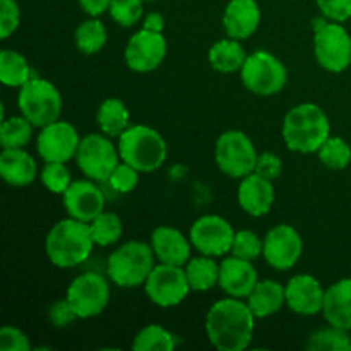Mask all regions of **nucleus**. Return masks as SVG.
I'll list each match as a JSON object with an SVG mask.
<instances>
[{
	"label": "nucleus",
	"instance_id": "37998d69",
	"mask_svg": "<svg viewBox=\"0 0 351 351\" xmlns=\"http://www.w3.org/2000/svg\"><path fill=\"white\" fill-rule=\"evenodd\" d=\"M254 171L261 177L267 178V180H276V178H280L281 171H283V161L278 154L263 153L257 158L256 170Z\"/></svg>",
	"mask_w": 351,
	"mask_h": 351
},
{
	"label": "nucleus",
	"instance_id": "473e14b6",
	"mask_svg": "<svg viewBox=\"0 0 351 351\" xmlns=\"http://www.w3.org/2000/svg\"><path fill=\"white\" fill-rule=\"evenodd\" d=\"M33 123L24 115L3 119L0 125V143L3 149H17L29 144L33 137Z\"/></svg>",
	"mask_w": 351,
	"mask_h": 351
},
{
	"label": "nucleus",
	"instance_id": "dca6fc26",
	"mask_svg": "<svg viewBox=\"0 0 351 351\" xmlns=\"http://www.w3.org/2000/svg\"><path fill=\"white\" fill-rule=\"evenodd\" d=\"M81 137L72 123L57 120L50 125L41 127L36 139V149L45 163H67L75 158Z\"/></svg>",
	"mask_w": 351,
	"mask_h": 351
},
{
	"label": "nucleus",
	"instance_id": "72a5a7b5",
	"mask_svg": "<svg viewBox=\"0 0 351 351\" xmlns=\"http://www.w3.org/2000/svg\"><path fill=\"white\" fill-rule=\"evenodd\" d=\"M307 348L311 351H348L351 350V336L346 329L329 324V328L319 329L308 338Z\"/></svg>",
	"mask_w": 351,
	"mask_h": 351
},
{
	"label": "nucleus",
	"instance_id": "c03bdc74",
	"mask_svg": "<svg viewBox=\"0 0 351 351\" xmlns=\"http://www.w3.org/2000/svg\"><path fill=\"white\" fill-rule=\"evenodd\" d=\"M48 319H50L55 328H67L72 322L77 321L79 317L74 308H72V305L69 304L67 298H64V300H58L51 305L50 311H48Z\"/></svg>",
	"mask_w": 351,
	"mask_h": 351
},
{
	"label": "nucleus",
	"instance_id": "cd10ccee",
	"mask_svg": "<svg viewBox=\"0 0 351 351\" xmlns=\"http://www.w3.org/2000/svg\"><path fill=\"white\" fill-rule=\"evenodd\" d=\"M129 110L119 98H106L96 112V123L108 137H119L123 130L129 129Z\"/></svg>",
	"mask_w": 351,
	"mask_h": 351
},
{
	"label": "nucleus",
	"instance_id": "ddd939ff",
	"mask_svg": "<svg viewBox=\"0 0 351 351\" xmlns=\"http://www.w3.org/2000/svg\"><path fill=\"white\" fill-rule=\"evenodd\" d=\"M192 247L202 256L223 257L232 252L235 232L225 218L218 215H206L195 219L189 233Z\"/></svg>",
	"mask_w": 351,
	"mask_h": 351
},
{
	"label": "nucleus",
	"instance_id": "e433bc0d",
	"mask_svg": "<svg viewBox=\"0 0 351 351\" xmlns=\"http://www.w3.org/2000/svg\"><path fill=\"white\" fill-rule=\"evenodd\" d=\"M264 240H261L250 230H239L235 232V239H233L232 245V256L240 257L245 261H256L257 257L263 256Z\"/></svg>",
	"mask_w": 351,
	"mask_h": 351
},
{
	"label": "nucleus",
	"instance_id": "4468645a",
	"mask_svg": "<svg viewBox=\"0 0 351 351\" xmlns=\"http://www.w3.org/2000/svg\"><path fill=\"white\" fill-rule=\"evenodd\" d=\"M167 51L168 43L163 33H154L143 27L129 38L123 57L130 71L146 74L163 64Z\"/></svg>",
	"mask_w": 351,
	"mask_h": 351
},
{
	"label": "nucleus",
	"instance_id": "6e6552de",
	"mask_svg": "<svg viewBox=\"0 0 351 351\" xmlns=\"http://www.w3.org/2000/svg\"><path fill=\"white\" fill-rule=\"evenodd\" d=\"M240 79L247 91L257 96H274L285 89L288 82V71L283 62L266 50H257L247 55Z\"/></svg>",
	"mask_w": 351,
	"mask_h": 351
},
{
	"label": "nucleus",
	"instance_id": "1a4fd4ad",
	"mask_svg": "<svg viewBox=\"0 0 351 351\" xmlns=\"http://www.w3.org/2000/svg\"><path fill=\"white\" fill-rule=\"evenodd\" d=\"M257 158L256 146L242 130H226L216 141L215 160L226 177L243 178L254 173Z\"/></svg>",
	"mask_w": 351,
	"mask_h": 351
},
{
	"label": "nucleus",
	"instance_id": "39448f33",
	"mask_svg": "<svg viewBox=\"0 0 351 351\" xmlns=\"http://www.w3.org/2000/svg\"><path fill=\"white\" fill-rule=\"evenodd\" d=\"M153 247L139 240H129L112 252L106 264L110 281L120 288L144 287L154 267Z\"/></svg>",
	"mask_w": 351,
	"mask_h": 351
},
{
	"label": "nucleus",
	"instance_id": "2eb2a0df",
	"mask_svg": "<svg viewBox=\"0 0 351 351\" xmlns=\"http://www.w3.org/2000/svg\"><path fill=\"white\" fill-rule=\"evenodd\" d=\"M304 254L302 235L291 225H276L264 237L263 257L273 269L288 271Z\"/></svg>",
	"mask_w": 351,
	"mask_h": 351
},
{
	"label": "nucleus",
	"instance_id": "393cba45",
	"mask_svg": "<svg viewBox=\"0 0 351 351\" xmlns=\"http://www.w3.org/2000/svg\"><path fill=\"white\" fill-rule=\"evenodd\" d=\"M250 311L256 319H266L281 311L287 304L285 287L274 280H263L256 285L250 295L247 297Z\"/></svg>",
	"mask_w": 351,
	"mask_h": 351
},
{
	"label": "nucleus",
	"instance_id": "9d476101",
	"mask_svg": "<svg viewBox=\"0 0 351 351\" xmlns=\"http://www.w3.org/2000/svg\"><path fill=\"white\" fill-rule=\"evenodd\" d=\"M74 160L86 178L95 182H108L112 171L122 161L119 147L103 132L82 137Z\"/></svg>",
	"mask_w": 351,
	"mask_h": 351
},
{
	"label": "nucleus",
	"instance_id": "a18cd8bd",
	"mask_svg": "<svg viewBox=\"0 0 351 351\" xmlns=\"http://www.w3.org/2000/svg\"><path fill=\"white\" fill-rule=\"evenodd\" d=\"M77 2L89 17H99L110 9L112 0H77Z\"/></svg>",
	"mask_w": 351,
	"mask_h": 351
},
{
	"label": "nucleus",
	"instance_id": "5701e85b",
	"mask_svg": "<svg viewBox=\"0 0 351 351\" xmlns=\"http://www.w3.org/2000/svg\"><path fill=\"white\" fill-rule=\"evenodd\" d=\"M0 175L12 187H27L38 175L36 161L24 147L3 149L0 154Z\"/></svg>",
	"mask_w": 351,
	"mask_h": 351
},
{
	"label": "nucleus",
	"instance_id": "aec40b11",
	"mask_svg": "<svg viewBox=\"0 0 351 351\" xmlns=\"http://www.w3.org/2000/svg\"><path fill=\"white\" fill-rule=\"evenodd\" d=\"M261 24V7L256 0H230L223 12V29L233 40H247Z\"/></svg>",
	"mask_w": 351,
	"mask_h": 351
},
{
	"label": "nucleus",
	"instance_id": "f03ea898",
	"mask_svg": "<svg viewBox=\"0 0 351 351\" xmlns=\"http://www.w3.org/2000/svg\"><path fill=\"white\" fill-rule=\"evenodd\" d=\"M281 134L288 149L312 154L317 153L331 136V123L321 106L315 103H300L285 115Z\"/></svg>",
	"mask_w": 351,
	"mask_h": 351
},
{
	"label": "nucleus",
	"instance_id": "a878e982",
	"mask_svg": "<svg viewBox=\"0 0 351 351\" xmlns=\"http://www.w3.org/2000/svg\"><path fill=\"white\" fill-rule=\"evenodd\" d=\"M208 58L211 67L221 74H233L240 72L247 60V51L243 50L242 43L233 38L219 40L209 48Z\"/></svg>",
	"mask_w": 351,
	"mask_h": 351
},
{
	"label": "nucleus",
	"instance_id": "58836bf2",
	"mask_svg": "<svg viewBox=\"0 0 351 351\" xmlns=\"http://www.w3.org/2000/svg\"><path fill=\"white\" fill-rule=\"evenodd\" d=\"M139 170H136L134 167H130L125 161H120L115 167V170L112 171L108 178V184L112 187V191L119 192V194H129L139 184Z\"/></svg>",
	"mask_w": 351,
	"mask_h": 351
},
{
	"label": "nucleus",
	"instance_id": "7ed1b4c3",
	"mask_svg": "<svg viewBox=\"0 0 351 351\" xmlns=\"http://www.w3.org/2000/svg\"><path fill=\"white\" fill-rule=\"evenodd\" d=\"M95 247L89 223L65 218L53 225L45 240L47 257L53 266L71 269L84 263Z\"/></svg>",
	"mask_w": 351,
	"mask_h": 351
},
{
	"label": "nucleus",
	"instance_id": "2f4dec72",
	"mask_svg": "<svg viewBox=\"0 0 351 351\" xmlns=\"http://www.w3.org/2000/svg\"><path fill=\"white\" fill-rule=\"evenodd\" d=\"M89 228H91L95 245L98 247L115 245L117 242H120V239H122L123 235L122 219L119 218V215L110 211H103L101 215L96 216V218L89 223Z\"/></svg>",
	"mask_w": 351,
	"mask_h": 351
},
{
	"label": "nucleus",
	"instance_id": "7c9ffc66",
	"mask_svg": "<svg viewBox=\"0 0 351 351\" xmlns=\"http://www.w3.org/2000/svg\"><path fill=\"white\" fill-rule=\"evenodd\" d=\"M178 345L173 332L160 324H149L141 329L132 341L134 351H171Z\"/></svg>",
	"mask_w": 351,
	"mask_h": 351
},
{
	"label": "nucleus",
	"instance_id": "f704fd0d",
	"mask_svg": "<svg viewBox=\"0 0 351 351\" xmlns=\"http://www.w3.org/2000/svg\"><path fill=\"white\" fill-rule=\"evenodd\" d=\"M317 156L329 170H345L351 163V146L341 137H331L319 147Z\"/></svg>",
	"mask_w": 351,
	"mask_h": 351
},
{
	"label": "nucleus",
	"instance_id": "9b49d317",
	"mask_svg": "<svg viewBox=\"0 0 351 351\" xmlns=\"http://www.w3.org/2000/svg\"><path fill=\"white\" fill-rule=\"evenodd\" d=\"M144 291L154 305L163 308L177 307L191 293V285L185 276L184 266L160 263L153 267L144 283Z\"/></svg>",
	"mask_w": 351,
	"mask_h": 351
},
{
	"label": "nucleus",
	"instance_id": "423d86ee",
	"mask_svg": "<svg viewBox=\"0 0 351 351\" xmlns=\"http://www.w3.org/2000/svg\"><path fill=\"white\" fill-rule=\"evenodd\" d=\"M314 55L324 71L339 74L351 65V36L343 23L321 17L312 19Z\"/></svg>",
	"mask_w": 351,
	"mask_h": 351
},
{
	"label": "nucleus",
	"instance_id": "c9c22d12",
	"mask_svg": "<svg viewBox=\"0 0 351 351\" xmlns=\"http://www.w3.org/2000/svg\"><path fill=\"white\" fill-rule=\"evenodd\" d=\"M110 17L122 27H132L144 14V0H112Z\"/></svg>",
	"mask_w": 351,
	"mask_h": 351
},
{
	"label": "nucleus",
	"instance_id": "20e7f679",
	"mask_svg": "<svg viewBox=\"0 0 351 351\" xmlns=\"http://www.w3.org/2000/svg\"><path fill=\"white\" fill-rule=\"evenodd\" d=\"M120 160L141 173H151L161 168L168 156L165 137L149 125H130L119 136Z\"/></svg>",
	"mask_w": 351,
	"mask_h": 351
},
{
	"label": "nucleus",
	"instance_id": "a19ab883",
	"mask_svg": "<svg viewBox=\"0 0 351 351\" xmlns=\"http://www.w3.org/2000/svg\"><path fill=\"white\" fill-rule=\"evenodd\" d=\"M0 350L2 351H29L31 343L27 335L14 326H3L0 329Z\"/></svg>",
	"mask_w": 351,
	"mask_h": 351
},
{
	"label": "nucleus",
	"instance_id": "f8f14e48",
	"mask_svg": "<svg viewBox=\"0 0 351 351\" xmlns=\"http://www.w3.org/2000/svg\"><path fill=\"white\" fill-rule=\"evenodd\" d=\"M65 298L79 319H91L101 314L110 302V285L101 274L82 273L69 285Z\"/></svg>",
	"mask_w": 351,
	"mask_h": 351
},
{
	"label": "nucleus",
	"instance_id": "49530a36",
	"mask_svg": "<svg viewBox=\"0 0 351 351\" xmlns=\"http://www.w3.org/2000/svg\"><path fill=\"white\" fill-rule=\"evenodd\" d=\"M144 29L154 31V33H163L165 29V17L160 12H149L143 21Z\"/></svg>",
	"mask_w": 351,
	"mask_h": 351
},
{
	"label": "nucleus",
	"instance_id": "f3484780",
	"mask_svg": "<svg viewBox=\"0 0 351 351\" xmlns=\"http://www.w3.org/2000/svg\"><path fill=\"white\" fill-rule=\"evenodd\" d=\"M62 204L71 218L91 223L105 211V194L95 180H75L62 194Z\"/></svg>",
	"mask_w": 351,
	"mask_h": 351
},
{
	"label": "nucleus",
	"instance_id": "a211bd4d",
	"mask_svg": "<svg viewBox=\"0 0 351 351\" xmlns=\"http://www.w3.org/2000/svg\"><path fill=\"white\" fill-rule=\"evenodd\" d=\"M287 305L297 315L322 314L326 290L321 287L317 278L311 274H297L285 287Z\"/></svg>",
	"mask_w": 351,
	"mask_h": 351
},
{
	"label": "nucleus",
	"instance_id": "bb28decb",
	"mask_svg": "<svg viewBox=\"0 0 351 351\" xmlns=\"http://www.w3.org/2000/svg\"><path fill=\"white\" fill-rule=\"evenodd\" d=\"M184 269L192 291H209L219 285V264L215 257L202 254L199 257H192Z\"/></svg>",
	"mask_w": 351,
	"mask_h": 351
},
{
	"label": "nucleus",
	"instance_id": "4be33fe9",
	"mask_svg": "<svg viewBox=\"0 0 351 351\" xmlns=\"http://www.w3.org/2000/svg\"><path fill=\"white\" fill-rule=\"evenodd\" d=\"M151 247L156 259L171 266H185L191 259V239L173 226H158L151 233Z\"/></svg>",
	"mask_w": 351,
	"mask_h": 351
},
{
	"label": "nucleus",
	"instance_id": "4c0bfd02",
	"mask_svg": "<svg viewBox=\"0 0 351 351\" xmlns=\"http://www.w3.org/2000/svg\"><path fill=\"white\" fill-rule=\"evenodd\" d=\"M41 182L47 187L48 192L51 194H64L69 189V185L72 184L71 173H69L65 163H57V161H51V163H45L43 170H41Z\"/></svg>",
	"mask_w": 351,
	"mask_h": 351
},
{
	"label": "nucleus",
	"instance_id": "c756f323",
	"mask_svg": "<svg viewBox=\"0 0 351 351\" xmlns=\"http://www.w3.org/2000/svg\"><path fill=\"white\" fill-rule=\"evenodd\" d=\"M106 27L98 17H89V19L82 21L74 33L75 47L81 53L84 55H95L103 50L106 45Z\"/></svg>",
	"mask_w": 351,
	"mask_h": 351
},
{
	"label": "nucleus",
	"instance_id": "b1692460",
	"mask_svg": "<svg viewBox=\"0 0 351 351\" xmlns=\"http://www.w3.org/2000/svg\"><path fill=\"white\" fill-rule=\"evenodd\" d=\"M322 315L326 322L351 331V278H345L326 290Z\"/></svg>",
	"mask_w": 351,
	"mask_h": 351
},
{
	"label": "nucleus",
	"instance_id": "412c9836",
	"mask_svg": "<svg viewBox=\"0 0 351 351\" xmlns=\"http://www.w3.org/2000/svg\"><path fill=\"white\" fill-rule=\"evenodd\" d=\"M273 180L261 177L256 171L242 178L239 185V204L254 218L266 216L274 204Z\"/></svg>",
	"mask_w": 351,
	"mask_h": 351
},
{
	"label": "nucleus",
	"instance_id": "0eeeda50",
	"mask_svg": "<svg viewBox=\"0 0 351 351\" xmlns=\"http://www.w3.org/2000/svg\"><path fill=\"white\" fill-rule=\"evenodd\" d=\"M21 115L26 117L34 127H45L57 122L62 113V96L57 86L41 77H33L17 95Z\"/></svg>",
	"mask_w": 351,
	"mask_h": 351
},
{
	"label": "nucleus",
	"instance_id": "c85d7f7f",
	"mask_svg": "<svg viewBox=\"0 0 351 351\" xmlns=\"http://www.w3.org/2000/svg\"><path fill=\"white\" fill-rule=\"evenodd\" d=\"M33 79L26 57L16 50L0 51V81L9 88H23Z\"/></svg>",
	"mask_w": 351,
	"mask_h": 351
},
{
	"label": "nucleus",
	"instance_id": "f257e3e1",
	"mask_svg": "<svg viewBox=\"0 0 351 351\" xmlns=\"http://www.w3.org/2000/svg\"><path fill=\"white\" fill-rule=\"evenodd\" d=\"M256 328V315L243 298H223L206 314V335L219 351L249 348Z\"/></svg>",
	"mask_w": 351,
	"mask_h": 351
},
{
	"label": "nucleus",
	"instance_id": "79ce46f5",
	"mask_svg": "<svg viewBox=\"0 0 351 351\" xmlns=\"http://www.w3.org/2000/svg\"><path fill=\"white\" fill-rule=\"evenodd\" d=\"M324 17L335 23H345L351 19V0H315Z\"/></svg>",
	"mask_w": 351,
	"mask_h": 351
},
{
	"label": "nucleus",
	"instance_id": "de8ad7c7",
	"mask_svg": "<svg viewBox=\"0 0 351 351\" xmlns=\"http://www.w3.org/2000/svg\"><path fill=\"white\" fill-rule=\"evenodd\" d=\"M144 2H154V0H144Z\"/></svg>",
	"mask_w": 351,
	"mask_h": 351
},
{
	"label": "nucleus",
	"instance_id": "ea45409f",
	"mask_svg": "<svg viewBox=\"0 0 351 351\" xmlns=\"http://www.w3.org/2000/svg\"><path fill=\"white\" fill-rule=\"evenodd\" d=\"M21 23V9L17 0H0V38L7 40L17 31Z\"/></svg>",
	"mask_w": 351,
	"mask_h": 351
},
{
	"label": "nucleus",
	"instance_id": "6ab92c4d",
	"mask_svg": "<svg viewBox=\"0 0 351 351\" xmlns=\"http://www.w3.org/2000/svg\"><path fill=\"white\" fill-rule=\"evenodd\" d=\"M259 283V274L252 261L240 259L230 254L219 263V288L228 297L247 298Z\"/></svg>",
	"mask_w": 351,
	"mask_h": 351
}]
</instances>
